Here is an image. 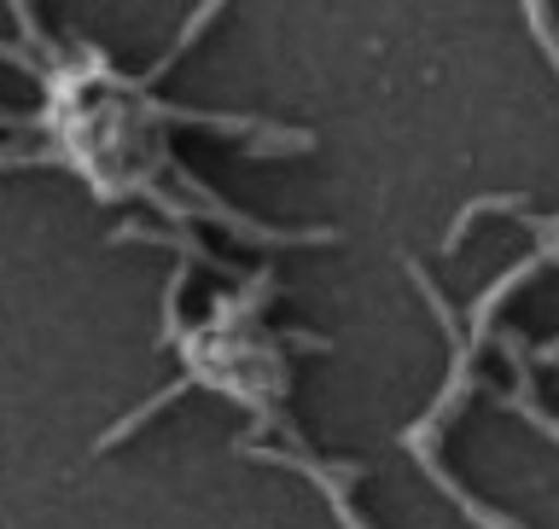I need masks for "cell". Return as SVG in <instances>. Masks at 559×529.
Segmentation results:
<instances>
[{
    "label": "cell",
    "instance_id": "1",
    "mask_svg": "<svg viewBox=\"0 0 559 529\" xmlns=\"http://www.w3.org/2000/svg\"><path fill=\"white\" fill-rule=\"evenodd\" d=\"M478 216H519L524 227L536 233V256L542 262H559V216H536V209H524V204H513V199H472L461 216H454V227H449V251H461V239H466V227L478 221ZM531 361H542V366H559V338L554 344H542V349H531Z\"/></svg>",
    "mask_w": 559,
    "mask_h": 529
},
{
    "label": "cell",
    "instance_id": "2",
    "mask_svg": "<svg viewBox=\"0 0 559 529\" xmlns=\"http://www.w3.org/2000/svg\"><path fill=\"white\" fill-rule=\"evenodd\" d=\"M531 29H536V41L548 47V59H554V70H559V35H554V17H548V7H531Z\"/></svg>",
    "mask_w": 559,
    "mask_h": 529
}]
</instances>
